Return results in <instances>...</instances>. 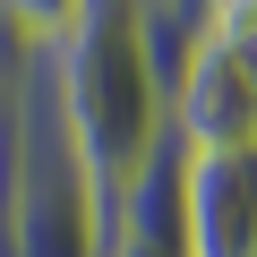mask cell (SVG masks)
I'll return each instance as SVG.
<instances>
[{"mask_svg":"<svg viewBox=\"0 0 257 257\" xmlns=\"http://www.w3.org/2000/svg\"><path fill=\"white\" fill-rule=\"evenodd\" d=\"M52 94L103 214H120L172 146V77L138 26V0H86V18L52 43Z\"/></svg>","mask_w":257,"mask_h":257,"instance_id":"cell-1","label":"cell"},{"mask_svg":"<svg viewBox=\"0 0 257 257\" xmlns=\"http://www.w3.org/2000/svg\"><path fill=\"white\" fill-rule=\"evenodd\" d=\"M111 214L69 146L52 52H26L9 86V172H0V257H103Z\"/></svg>","mask_w":257,"mask_h":257,"instance_id":"cell-2","label":"cell"},{"mask_svg":"<svg viewBox=\"0 0 257 257\" xmlns=\"http://www.w3.org/2000/svg\"><path fill=\"white\" fill-rule=\"evenodd\" d=\"M180 146H257V0H206V18L172 69Z\"/></svg>","mask_w":257,"mask_h":257,"instance_id":"cell-3","label":"cell"},{"mask_svg":"<svg viewBox=\"0 0 257 257\" xmlns=\"http://www.w3.org/2000/svg\"><path fill=\"white\" fill-rule=\"evenodd\" d=\"M180 257H257V146H180Z\"/></svg>","mask_w":257,"mask_h":257,"instance_id":"cell-4","label":"cell"},{"mask_svg":"<svg viewBox=\"0 0 257 257\" xmlns=\"http://www.w3.org/2000/svg\"><path fill=\"white\" fill-rule=\"evenodd\" d=\"M77 18H86V0H0V26H9L26 52H52Z\"/></svg>","mask_w":257,"mask_h":257,"instance_id":"cell-5","label":"cell"},{"mask_svg":"<svg viewBox=\"0 0 257 257\" xmlns=\"http://www.w3.org/2000/svg\"><path fill=\"white\" fill-rule=\"evenodd\" d=\"M103 257H180V240H163V231H138V223H120Z\"/></svg>","mask_w":257,"mask_h":257,"instance_id":"cell-6","label":"cell"}]
</instances>
